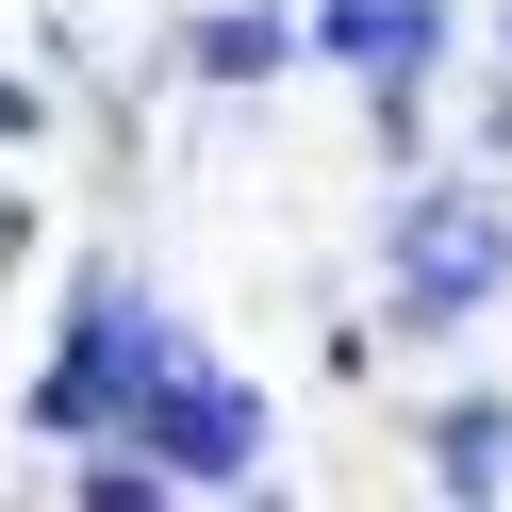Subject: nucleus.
<instances>
[{
	"mask_svg": "<svg viewBox=\"0 0 512 512\" xmlns=\"http://www.w3.org/2000/svg\"><path fill=\"white\" fill-rule=\"evenodd\" d=\"M149 364H166V314H149V281H83L67 331H50V380H34V430L67 446H116L149 397Z\"/></svg>",
	"mask_w": 512,
	"mask_h": 512,
	"instance_id": "f257e3e1",
	"label": "nucleus"
},
{
	"mask_svg": "<svg viewBox=\"0 0 512 512\" xmlns=\"http://www.w3.org/2000/svg\"><path fill=\"white\" fill-rule=\"evenodd\" d=\"M496 281H512V199L496 182H413L397 199V265H380L397 331H463Z\"/></svg>",
	"mask_w": 512,
	"mask_h": 512,
	"instance_id": "f03ea898",
	"label": "nucleus"
},
{
	"mask_svg": "<svg viewBox=\"0 0 512 512\" xmlns=\"http://www.w3.org/2000/svg\"><path fill=\"white\" fill-rule=\"evenodd\" d=\"M116 446H133L149 479H182V496H215V479L265 463V397H248L199 331H166V364H149V397H133V430H116Z\"/></svg>",
	"mask_w": 512,
	"mask_h": 512,
	"instance_id": "7ed1b4c3",
	"label": "nucleus"
},
{
	"mask_svg": "<svg viewBox=\"0 0 512 512\" xmlns=\"http://www.w3.org/2000/svg\"><path fill=\"white\" fill-rule=\"evenodd\" d=\"M314 50H331L364 100H413L430 50H446V0H314Z\"/></svg>",
	"mask_w": 512,
	"mask_h": 512,
	"instance_id": "20e7f679",
	"label": "nucleus"
},
{
	"mask_svg": "<svg viewBox=\"0 0 512 512\" xmlns=\"http://www.w3.org/2000/svg\"><path fill=\"white\" fill-rule=\"evenodd\" d=\"M430 463H446V479H496V463H512V430H496V413H446Z\"/></svg>",
	"mask_w": 512,
	"mask_h": 512,
	"instance_id": "39448f33",
	"label": "nucleus"
}]
</instances>
